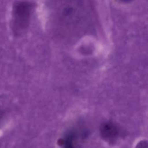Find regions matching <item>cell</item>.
Here are the masks:
<instances>
[{
	"label": "cell",
	"mask_w": 148,
	"mask_h": 148,
	"mask_svg": "<svg viewBox=\"0 0 148 148\" xmlns=\"http://www.w3.org/2000/svg\"><path fill=\"white\" fill-rule=\"evenodd\" d=\"M32 9V4L27 1H18L14 5L12 22L14 33L18 35L27 28Z\"/></svg>",
	"instance_id": "obj_1"
},
{
	"label": "cell",
	"mask_w": 148,
	"mask_h": 148,
	"mask_svg": "<svg viewBox=\"0 0 148 148\" xmlns=\"http://www.w3.org/2000/svg\"><path fill=\"white\" fill-rule=\"evenodd\" d=\"M72 12H73V9L69 6L65 8L63 12L64 15H65V16H68V15L71 14Z\"/></svg>",
	"instance_id": "obj_2"
},
{
	"label": "cell",
	"mask_w": 148,
	"mask_h": 148,
	"mask_svg": "<svg viewBox=\"0 0 148 148\" xmlns=\"http://www.w3.org/2000/svg\"><path fill=\"white\" fill-rule=\"evenodd\" d=\"M119 1H120L121 2H124V3H128V2L132 1L133 0H119Z\"/></svg>",
	"instance_id": "obj_3"
}]
</instances>
